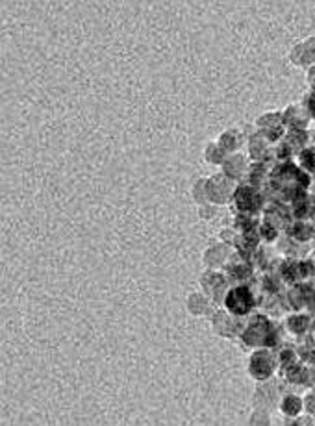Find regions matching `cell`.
Wrapping results in <instances>:
<instances>
[{
	"instance_id": "3957f363",
	"label": "cell",
	"mask_w": 315,
	"mask_h": 426,
	"mask_svg": "<svg viewBox=\"0 0 315 426\" xmlns=\"http://www.w3.org/2000/svg\"><path fill=\"white\" fill-rule=\"evenodd\" d=\"M304 408V400L300 397H297V395H291V393H287L286 397L280 400V411L286 417H298L300 415V411H303Z\"/></svg>"
},
{
	"instance_id": "6da1fadb",
	"label": "cell",
	"mask_w": 315,
	"mask_h": 426,
	"mask_svg": "<svg viewBox=\"0 0 315 426\" xmlns=\"http://www.w3.org/2000/svg\"><path fill=\"white\" fill-rule=\"evenodd\" d=\"M225 306L232 315H247L254 306V296L247 285L228 290L225 295Z\"/></svg>"
},
{
	"instance_id": "7a4b0ae2",
	"label": "cell",
	"mask_w": 315,
	"mask_h": 426,
	"mask_svg": "<svg viewBox=\"0 0 315 426\" xmlns=\"http://www.w3.org/2000/svg\"><path fill=\"white\" fill-rule=\"evenodd\" d=\"M248 371H250V375L256 380H267V378H271V375L275 373V358H273V354L267 353V350H259V353L254 354Z\"/></svg>"
}]
</instances>
